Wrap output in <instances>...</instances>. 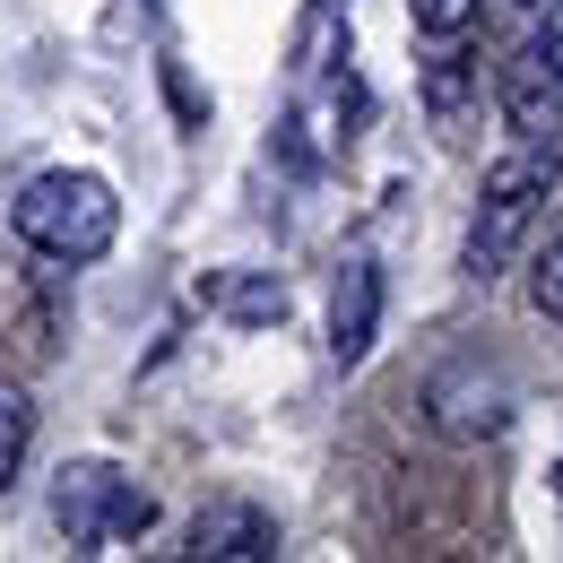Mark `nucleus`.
Listing matches in <instances>:
<instances>
[{
	"mask_svg": "<svg viewBox=\"0 0 563 563\" xmlns=\"http://www.w3.org/2000/svg\"><path fill=\"white\" fill-rule=\"evenodd\" d=\"M555 494H563V460H555Z\"/></svg>",
	"mask_w": 563,
	"mask_h": 563,
	"instance_id": "14",
	"label": "nucleus"
},
{
	"mask_svg": "<svg viewBox=\"0 0 563 563\" xmlns=\"http://www.w3.org/2000/svg\"><path fill=\"white\" fill-rule=\"evenodd\" d=\"M555 78L538 70V62H529V53H511V62H503V113H511V131H520V140H547V131H555Z\"/></svg>",
	"mask_w": 563,
	"mask_h": 563,
	"instance_id": "7",
	"label": "nucleus"
},
{
	"mask_svg": "<svg viewBox=\"0 0 563 563\" xmlns=\"http://www.w3.org/2000/svg\"><path fill=\"white\" fill-rule=\"evenodd\" d=\"M191 555H209V563H269L278 555V520H269L261 503H209V511L191 520Z\"/></svg>",
	"mask_w": 563,
	"mask_h": 563,
	"instance_id": "5",
	"label": "nucleus"
},
{
	"mask_svg": "<svg viewBox=\"0 0 563 563\" xmlns=\"http://www.w3.org/2000/svg\"><path fill=\"white\" fill-rule=\"evenodd\" d=\"M424 424L442 442H486V433L511 424V382L494 373L486 355H460V364H442L424 382Z\"/></svg>",
	"mask_w": 563,
	"mask_h": 563,
	"instance_id": "4",
	"label": "nucleus"
},
{
	"mask_svg": "<svg viewBox=\"0 0 563 563\" xmlns=\"http://www.w3.org/2000/svg\"><path fill=\"white\" fill-rule=\"evenodd\" d=\"M53 529L70 538L78 555H104V547L156 529V494H147L140 477H122L113 460H70V468L53 477Z\"/></svg>",
	"mask_w": 563,
	"mask_h": 563,
	"instance_id": "3",
	"label": "nucleus"
},
{
	"mask_svg": "<svg viewBox=\"0 0 563 563\" xmlns=\"http://www.w3.org/2000/svg\"><path fill=\"white\" fill-rule=\"evenodd\" d=\"M26 442H35V399H26L18 382H0V494L18 486V468H26Z\"/></svg>",
	"mask_w": 563,
	"mask_h": 563,
	"instance_id": "8",
	"label": "nucleus"
},
{
	"mask_svg": "<svg viewBox=\"0 0 563 563\" xmlns=\"http://www.w3.org/2000/svg\"><path fill=\"white\" fill-rule=\"evenodd\" d=\"M555 174H563V156H555V147H538V140L511 147V156L486 174L477 217H468V243H460V269H468V278H494V269L520 261V243H529L538 209L555 200Z\"/></svg>",
	"mask_w": 563,
	"mask_h": 563,
	"instance_id": "2",
	"label": "nucleus"
},
{
	"mask_svg": "<svg viewBox=\"0 0 563 563\" xmlns=\"http://www.w3.org/2000/svg\"><path fill=\"white\" fill-rule=\"evenodd\" d=\"M477 9H486V0H417V35H442V44H451V35L477 26Z\"/></svg>",
	"mask_w": 563,
	"mask_h": 563,
	"instance_id": "10",
	"label": "nucleus"
},
{
	"mask_svg": "<svg viewBox=\"0 0 563 563\" xmlns=\"http://www.w3.org/2000/svg\"><path fill=\"white\" fill-rule=\"evenodd\" d=\"M424 104H433L442 122H460V104H468V62H433V78H424Z\"/></svg>",
	"mask_w": 563,
	"mask_h": 563,
	"instance_id": "11",
	"label": "nucleus"
},
{
	"mask_svg": "<svg viewBox=\"0 0 563 563\" xmlns=\"http://www.w3.org/2000/svg\"><path fill=\"white\" fill-rule=\"evenodd\" d=\"M217 303H225L234 321H252V330H261V321H286V286L278 278H225Z\"/></svg>",
	"mask_w": 563,
	"mask_h": 563,
	"instance_id": "9",
	"label": "nucleus"
},
{
	"mask_svg": "<svg viewBox=\"0 0 563 563\" xmlns=\"http://www.w3.org/2000/svg\"><path fill=\"white\" fill-rule=\"evenodd\" d=\"M529 303H538V321H563V234H555V252L538 261V278H529Z\"/></svg>",
	"mask_w": 563,
	"mask_h": 563,
	"instance_id": "12",
	"label": "nucleus"
},
{
	"mask_svg": "<svg viewBox=\"0 0 563 563\" xmlns=\"http://www.w3.org/2000/svg\"><path fill=\"white\" fill-rule=\"evenodd\" d=\"M520 53H529L538 70L555 78V96H563V9H555V18H547V26H538V35H529V44H520Z\"/></svg>",
	"mask_w": 563,
	"mask_h": 563,
	"instance_id": "13",
	"label": "nucleus"
},
{
	"mask_svg": "<svg viewBox=\"0 0 563 563\" xmlns=\"http://www.w3.org/2000/svg\"><path fill=\"white\" fill-rule=\"evenodd\" d=\"M18 243H35L44 261H104L113 234H122V200L104 174H35L18 200H9Z\"/></svg>",
	"mask_w": 563,
	"mask_h": 563,
	"instance_id": "1",
	"label": "nucleus"
},
{
	"mask_svg": "<svg viewBox=\"0 0 563 563\" xmlns=\"http://www.w3.org/2000/svg\"><path fill=\"white\" fill-rule=\"evenodd\" d=\"M529 9H538V0H529Z\"/></svg>",
	"mask_w": 563,
	"mask_h": 563,
	"instance_id": "15",
	"label": "nucleus"
},
{
	"mask_svg": "<svg viewBox=\"0 0 563 563\" xmlns=\"http://www.w3.org/2000/svg\"><path fill=\"white\" fill-rule=\"evenodd\" d=\"M373 330H382V269H373V261H347L339 286H330V355H339V364H364V355H373Z\"/></svg>",
	"mask_w": 563,
	"mask_h": 563,
	"instance_id": "6",
	"label": "nucleus"
}]
</instances>
